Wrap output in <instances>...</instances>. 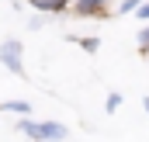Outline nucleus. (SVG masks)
<instances>
[{
    "label": "nucleus",
    "mask_w": 149,
    "mask_h": 142,
    "mask_svg": "<svg viewBox=\"0 0 149 142\" xmlns=\"http://www.w3.org/2000/svg\"><path fill=\"white\" fill-rule=\"evenodd\" d=\"M17 132L28 135V139H35V142H63L70 135V128L63 121H31V118H21Z\"/></svg>",
    "instance_id": "nucleus-1"
},
{
    "label": "nucleus",
    "mask_w": 149,
    "mask_h": 142,
    "mask_svg": "<svg viewBox=\"0 0 149 142\" xmlns=\"http://www.w3.org/2000/svg\"><path fill=\"white\" fill-rule=\"evenodd\" d=\"M24 45L17 42V38H7L3 45H0V63L7 66V70L14 73V76H24Z\"/></svg>",
    "instance_id": "nucleus-2"
},
{
    "label": "nucleus",
    "mask_w": 149,
    "mask_h": 142,
    "mask_svg": "<svg viewBox=\"0 0 149 142\" xmlns=\"http://www.w3.org/2000/svg\"><path fill=\"white\" fill-rule=\"evenodd\" d=\"M111 0H76V14L80 17H97V14H104V7H108Z\"/></svg>",
    "instance_id": "nucleus-3"
},
{
    "label": "nucleus",
    "mask_w": 149,
    "mask_h": 142,
    "mask_svg": "<svg viewBox=\"0 0 149 142\" xmlns=\"http://www.w3.org/2000/svg\"><path fill=\"white\" fill-rule=\"evenodd\" d=\"M35 10H42V14H63L70 3H76V0H28Z\"/></svg>",
    "instance_id": "nucleus-4"
},
{
    "label": "nucleus",
    "mask_w": 149,
    "mask_h": 142,
    "mask_svg": "<svg viewBox=\"0 0 149 142\" xmlns=\"http://www.w3.org/2000/svg\"><path fill=\"white\" fill-rule=\"evenodd\" d=\"M0 111H14V114H31V104L28 101H0Z\"/></svg>",
    "instance_id": "nucleus-5"
},
{
    "label": "nucleus",
    "mask_w": 149,
    "mask_h": 142,
    "mask_svg": "<svg viewBox=\"0 0 149 142\" xmlns=\"http://www.w3.org/2000/svg\"><path fill=\"white\" fill-rule=\"evenodd\" d=\"M104 107H108V114H114V111L121 107V94H118V90H111V94H108V101H104Z\"/></svg>",
    "instance_id": "nucleus-6"
},
{
    "label": "nucleus",
    "mask_w": 149,
    "mask_h": 142,
    "mask_svg": "<svg viewBox=\"0 0 149 142\" xmlns=\"http://www.w3.org/2000/svg\"><path fill=\"white\" fill-rule=\"evenodd\" d=\"M139 7H142V0H121V14H139Z\"/></svg>",
    "instance_id": "nucleus-7"
},
{
    "label": "nucleus",
    "mask_w": 149,
    "mask_h": 142,
    "mask_svg": "<svg viewBox=\"0 0 149 142\" xmlns=\"http://www.w3.org/2000/svg\"><path fill=\"white\" fill-rule=\"evenodd\" d=\"M76 45H80L83 52H97V49H101V42H97V38H80Z\"/></svg>",
    "instance_id": "nucleus-8"
},
{
    "label": "nucleus",
    "mask_w": 149,
    "mask_h": 142,
    "mask_svg": "<svg viewBox=\"0 0 149 142\" xmlns=\"http://www.w3.org/2000/svg\"><path fill=\"white\" fill-rule=\"evenodd\" d=\"M139 49H142V52H149V24L139 31Z\"/></svg>",
    "instance_id": "nucleus-9"
},
{
    "label": "nucleus",
    "mask_w": 149,
    "mask_h": 142,
    "mask_svg": "<svg viewBox=\"0 0 149 142\" xmlns=\"http://www.w3.org/2000/svg\"><path fill=\"white\" fill-rule=\"evenodd\" d=\"M139 21H149V0L142 3V7H139Z\"/></svg>",
    "instance_id": "nucleus-10"
},
{
    "label": "nucleus",
    "mask_w": 149,
    "mask_h": 142,
    "mask_svg": "<svg viewBox=\"0 0 149 142\" xmlns=\"http://www.w3.org/2000/svg\"><path fill=\"white\" fill-rule=\"evenodd\" d=\"M142 107H146V114H149V97H146V101H142Z\"/></svg>",
    "instance_id": "nucleus-11"
}]
</instances>
